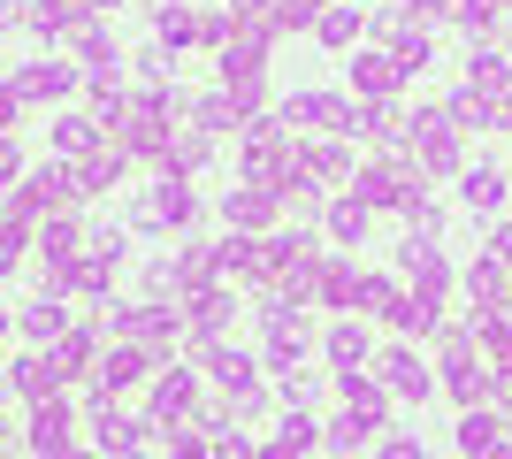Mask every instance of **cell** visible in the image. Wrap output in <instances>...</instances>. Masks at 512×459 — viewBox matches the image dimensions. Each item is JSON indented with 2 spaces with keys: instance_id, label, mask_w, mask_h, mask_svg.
Masks as SVG:
<instances>
[{
  "instance_id": "cell-1",
  "label": "cell",
  "mask_w": 512,
  "mask_h": 459,
  "mask_svg": "<svg viewBox=\"0 0 512 459\" xmlns=\"http://www.w3.org/2000/svg\"><path fill=\"white\" fill-rule=\"evenodd\" d=\"M107 322H115L123 345H146V352H169L176 345V314H169V306H115Z\"/></svg>"
},
{
  "instance_id": "cell-2",
  "label": "cell",
  "mask_w": 512,
  "mask_h": 459,
  "mask_svg": "<svg viewBox=\"0 0 512 459\" xmlns=\"http://www.w3.org/2000/svg\"><path fill=\"white\" fill-rule=\"evenodd\" d=\"M8 85H16V100H69V92L85 85V69L77 62H31V69H16Z\"/></svg>"
},
{
  "instance_id": "cell-3",
  "label": "cell",
  "mask_w": 512,
  "mask_h": 459,
  "mask_svg": "<svg viewBox=\"0 0 512 459\" xmlns=\"http://www.w3.org/2000/svg\"><path fill=\"white\" fill-rule=\"evenodd\" d=\"M283 115L291 123H306V131H352V100H337V92H299V100H283Z\"/></svg>"
},
{
  "instance_id": "cell-4",
  "label": "cell",
  "mask_w": 512,
  "mask_h": 459,
  "mask_svg": "<svg viewBox=\"0 0 512 459\" xmlns=\"http://www.w3.org/2000/svg\"><path fill=\"white\" fill-rule=\"evenodd\" d=\"M31 452H46V459H62L69 452V429H77V414H69V398H46V406H31Z\"/></svg>"
},
{
  "instance_id": "cell-5",
  "label": "cell",
  "mask_w": 512,
  "mask_h": 459,
  "mask_svg": "<svg viewBox=\"0 0 512 459\" xmlns=\"http://www.w3.org/2000/svg\"><path fill=\"white\" fill-rule=\"evenodd\" d=\"M360 207H413V176L398 169V161H375V169H360Z\"/></svg>"
},
{
  "instance_id": "cell-6",
  "label": "cell",
  "mask_w": 512,
  "mask_h": 459,
  "mask_svg": "<svg viewBox=\"0 0 512 459\" xmlns=\"http://www.w3.org/2000/svg\"><path fill=\"white\" fill-rule=\"evenodd\" d=\"M123 176H130V153L115 146V138H107L100 153H85V161H77V199H92V192H115Z\"/></svg>"
},
{
  "instance_id": "cell-7",
  "label": "cell",
  "mask_w": 512,
  "mask_h": 459,
  "mask_svg": "<svg viewBox=\"0 0 512 459\" xmlns=\"http://www.w3.org/2000/svg\"><path fill=\"white\" fill-rule=\"evenodd\" d=\"M192 398H199V383L184 368H169V375H153V429H176V421L192 414Z\"/></svg>"
},
{
  "instance_id": "cell-8",
  "label": "cell",
  "mask_w": 512,
  "mask_h": 459,
  "mask_svg": "<svg viewBox=\"0 0 512 459\" xmlns=\"http://www.w3.org/2000/svg\"><path fill=\"white\" fill-rule=\"evenodd\" d=\"M8 383H16L31 406H46V398H62V368H54V352H23L16 368H8Z\"/></svg>"
},
{
  "instance_id": "cell-9",
  "label": "cell",
  "mask_w": 512,
  "mask_h": 459,
  "mask_svg": "<svg viewBox=\"0 0 512 459\" xmlns=\"http://www.w3.org/2000/svg\"><path fill=\"white\" fill-rule=\"evenodd\" d=\"M146 368H153V352H146V345H115L100 368H92V375H100V398L130 391V383H146Z\"/></svg>"
},
{
  "instance_id": "cell-10",
  "label": "cell",
  "mask_w": 512,
  "mask_h": 459,
  "mask_svg": "<svg viewBox=\"0 0 512 459\" xmlns=\"http://www.w3.org/2000/svg\"><path fill=\"white\" fill-rule=\"evenodd\" d=\"M85 23H92L85 0H31V31H39V39H77Z\"/></svg>"
},
{
  "instance_id": "cell-11",
  "label": "cell",
  "mask_w": 512,
  "mask_h": 459,
  "mask_svg": "<svg viewBox=\"0 0 512 459\" xmlns=\"http://www.w3.org/2000/svg\"><path fill=\"white\" fill-rule=\"evenodd\" d=\"M207 368H214V383H222L230 398H245V406L260 398V375H253V360H245V352H230V345H207Z\"/></svg>"
},
{
  "instance_id": "cell-12",
  "label": "cell",
  "mask_w": 512,
  "mask_h": 459,
  "mask_svg": "<svg viewBox=\"0 0 512 459\" xmlns=\"http://www.w3.org/2000/svg\"><path fill=\"white\" fill-rule=\"evenodd\" d=\"M428 131H413V153H421V169H459V123H436L421 115Z\"/></svg>"
},
{
  "instance_id": "cell-13",
  "label": "cell",
  "mask_w": 512,
  "mask_h": 459,
  "mask_svg": "<svg viewBox=\"0 0 512 459\" xmlns=\"http://www.w3.org/2000/svg\"><path fill=\"white\" fill-rule=\"evenodd\" d=\"M299 352H306V322L291 314V306H268V360H276V368H291Z\"/></svg>"
},
{
  "instance_id": "cell-14",
  "label": "cell",
  "mask_w": 512,
  "mask_h": 459,
  "mask_svg": "<svg viewBox=\"0 0 512 459\" xmlns=\"http://www.w3.org/2000/svg\"><path fill=\"white\" fill-rule=\"evenodd\" d=\"M23 337L62 345V337H69V306H62V299H31V306H23Z\"/></svg>"
},
{
  "instance_id": "cell-15",
  "label": "cell",
  "mask_w": 512,
  "mask_h": 459,
  "mask_svg": "<svg viewBox=\"0 0 512 459\" xmlns=\"http://www.w3.org/2000/svg\"><path fill=\"white\" fill-rule=\"evenodd\" d=\"M222 215H230L237 230H260V222L276 215V192H268V184H245V192H230V199H222Z\"/></svg>"
},
{
  "instance_id": "cell-16",
  "label": "cell",
  "mask_w": 512,
  "mask_h": 459,
  "mask_svg": "<svg viewBox=\"0 0 512 459\" xmlns=\"http://www.w3.org/2000/svg\"><path fill=\"white\" fill-rule=\"evenodd\" d=\"M192 207H199V199H192V184H184V176H169V184L146 199V215H153V222H192Z\"/></svg>"
},
{
  "instance_id": "cell-17",
  "label": "cell",
  "mask_w": 512,
  "mask_h": 459,
  "mask_svg": "<svg viewBox=\"0 0 512 459\" xmlns=\"http://www.w3.org/2000/svg\"><path fill=\"white\" fill-rule=\"evenodd\" d=\"M512 85V69H505V54H482V46H474V69H467V92L474 100H497V92Z\"/></svg>"
},
{
  "instance_id": "cell-18",
  "label": "cell",
  "mask_w": 512,
  "mask_h": 459,
  "mask_svg": "<svg viewBox=\"0 0 512 459\" xmlns=\"http://www.w3.org/2000/svg\"><path fill=\"white\" fill-rule=\"evenodd\" d=\"M92 352H100V337H92V329H69L62 345H54V368H62V383H69V375H92Z\"/></svg>"
},
{
  "instance_id": "cell-19",
  "label": "cell",
  "mask_w": 512,
  "mask_h": 459,
  "mask_svg": "<svg viewBox=\"0 0 512 459\" xmlns=\"http://www.w3.org/2000/svg\"><path fill=\"white\" fill-rule=\"evenodd\" d=\"M383 368H390V391H406V398H428V368H421V352H390Z\"/></svg>"
},
{
  "instance_id": "cell-20",
  "label": "cell",
  "mask_w": 512,
  "mask_h": 459,
  "mask_svg": "<svg viewBox=\"0 0 512 459\" xmlns=\"http://www.w3.org/2000/svg\"><path fill=\"white\" fill-rule=\"evenodd\" d=\"M153 39H161V46H192V39H199V16H192V8H176V0H169V8L153 16Z\"/></svg>"
},
{
  "instance_id": "cell-21",
  "label": "cell",
  "mask_w": 512,
  "mask_h": 459,
  "mask_svg": "<svg viewBox=\"0 0 512 459\" xmlns=\"http://www.w3.org/2000/svg\"><path fill=\"white\" fill-rule=\"evenodd\" d=\"M77 54H85V69H92V77H100V69H115V39H107V23H100V16H92L85 31H77Z\"/></svg>"
},
{
  "instance_id": "cell-22",
  "label": "cell",
  "mask_w": 512,
  "mask_h": 459,
  "mask_svg": "<svg viewBox=\"0 0 512 459\" xmlns=\"http://www.w3.org/2000/svg\"><path fill=\"white\" fill-rule=\"evenodd\" d=\"M329 238H337V245L367 238V207H360V199H337V207H329Z\"/></svg>"
},
{
  "instance_id": "cell-23",
  "label": "cell",
  "mask_w": 512,
  "mask_h": 459,
  "mask_svg": "<svg viewBox=\"0 0 512 459\" xmlns=\"http://www.w3.org/2000/svg\"><path fill=\"white\" fill-rule=\"evenodd\" d=\"M329 360H337V368H360V360H367V329L337 322V329H329Z\"/></svg>"
},
{
  "instance_id": "cell-24",
  "label": "cell",
  "mask_w": 512,
  "mask_h": 459,
  "mask_svg": "<svg viewBox=\"0 0 512 459\" xmlns=\"http://www.w3.org/2000/svg\"><path fill=\"white\" fill-rule=\"evenodd\" d=\"M352 85L360 92H390L398 85V62H390V54H360V62H352Z\"/></svg>"
},
{
  "instance_id": "cell-25",
  "label": "cell",
  "mask_w": 512,
  "mask_h": 459,
  "mask_svg": "<svg viewBox=\"0 0 512 459\" xmlns=\"http://www.w3.org/2000/svg\"><path fill=\"white\" fill-rule=\"evenodd\" d=\"M314 31H321V46H352L360 39V8H321Z\"/></svg>"
},
{
  "instance_id": "cell-26",
  "label": "cell",
  "mask_w": 512,
  "mask_h": 459,
  "mask_svg": "<svg viewBox=\"0 0 512 459\" xmlns=\"http://www.w3.org/2000/svg\"><path fill=\"white\" fill-rule=\"evenodd\" d=\"M459 192H467V207H497V199H505V176L482 161V169H467V184H459Z\"/></svg>"
},
{
  "instance_id": "cell-27",
  "label": "cell",
  "mask_w": 512,
  "mask_h": 459,
  "mask_svg": "<svg viewBox=\"0 0 512 459\" xmlns=\"http://www.w3.org/2000/svg\"><path fill=\"white\" fill-rule=\"evenodd\" d=\"M497 429H505V421H497V414H482V406H474V414L459 421V444H467V452H497Z\"/></svg>"
},
{
  "instance_id": "cell-28",
  "label": "cell",
  "mask_w": 512,
  "mask_h": 459,
  "mask_svg": "<svg viewBox=\"0 0 512 459\" xmlns=\"http://www.w3.org/2000/svg\"><path fill=\"white\" fill-rule=\"evenodd\" d=\"M467 291H474V299H482V306H497V299H505V261H474Z\"/></svg>"
},
{
  "instance_id": "cell-29",
  "label": "cell",
  "mask_w": 512,
  "mask_h": 459,
  "mask_svg": "<svg viewBox=\"0 0 512 459\" xmlns=\"http://www.w3.org/2000/svg\"><path fill=\"white\" fill-rule=\"evenodd\" d=\"M222 322H230V299H222V291H199L192 299V329L207 337V329H222Z\"/></svg>"
},
{
  "instance_id": "cell-30",
  "label": "cell",
  "mask_w": 512,
  "mask_h": 459,
  "mask_svg": "<svg viewBox=\"0 0 512 459\" xmlns=\"http://www.w3.org/2000/svg\"><path fill=\"white\" fill-rule=\"evenodd\" d=\"M199 131H237V100H230V92L199 100Z\"/></svg>"
},
{
  "instance_id": "cell-31",
  "label": "cell",
  "mask_w": 512,
  "mask_h": 459,
  "mask_svg": "<svg viewBox=\"0 0 512 459\" xmlns=\"http://www.w3.org/2000/svg\"><path fill=\"white\" fill-rule=\"evenodd\" d=\"M16 169H23V153H16V138H0V207L16 199Z\"/></svg>"
},
{
  "instance_id": "cell-32",
  "label": "cell",
  "mask_w": 512,
  "mask_h": 459,
  "mask_svg": "<svg viewBox=\"0 0 512 459\" xmlns=\"http://www.w3.org/2000/svg\"><path fill=\"white\" fill-rule=\"evenodd\" d=\"M490 16H497V0H459V23H467L474 39H482V31H490Z\"/></svg>"
},
{
  "instance_id": "cell-33",
  "label": "cell",
  "mask_w": 512,
  "mask_h": 459,
  "mask_svg": "<svg viewBox=\"0 0 512 459\" xmlns=\"http://www.w3.org/2000/svg\"><path fill=\"white\" fill-rule=\"evenodd\" d=\"M169 452L176 459H199V429H169Z\"/></svg>"
},
{
  "instance_id": "cell-34",
  "label": "cell",
  "mask_w": 512,
  "mask_h": 459,
  "mask_svg": "<svg viewBox=\"0 0 512 459\" xmlns=\"http://www.w3.org/2000/svg\"><path fill=\"white\" fill-rule=\"evenodd\" d=\"M16 108H23V100H16V85H0V138L16 131Z\"/></svg>"
},
{
  "instance_id": "cell-35",
  "label": "cell",
  "mask_w": 512,
  "mask_h": 459,
  "mask_svg": "<svg viewBox=\"0 0 512 459\" xmlns=\"http://www.w3.org/2000/svg\"><path fill=\"white\" fill-rule=\"evenodd\" d=\"M214 459H253V444H245V437H222V444H214Z\"/></svg>"
},
{
  "instance_id": "cell-36",
  "label": "cell",
  "mask_w": 512,
  "mask_h": 459,
  "mask_svg": "<svg viewBox=\"0 0 512 459\" xmlns=\"http://www.w3.org/2000/svg\"><path fill=\"white\" fill-rule=\"evenodd\" d=\"M383 459H421V444H413V437H398V444H390Z\"/></svg>"
},
{
  "instance_id": "cell-37",
  "label": "cell",
  "mask_w": 512,
  "mask_h": 459,
  "mask_svg": "<svg viewBox=\"0 0 512 459\" xmlns=\"http://www.w3.org/2000/svg\"><path fill=\"white\" fill-rule=\"evenodd\" d=\"M85 8H92V16H107V8H123V0H85Z\"/></svg>"
},
{
  "instance_id": "cell-38",
  "label": "cell",
  "mask_w": 512,
  "mask_h": 459,
  "mask_svg": "<svg viewBox=\"0 0 512 459\" xmlns=\"http://www.w3.org/2000/svg\"><path fill=\"white\" fill-rule=\"evenodd\" d=\"M0 444H8V398H0Z\"/></svg>"
},
{
  "instance_id": "cell-39",
  "label": "cell",
  "mask_w": 512,
  "mask_h": 459,
  "mask_svg": "<svg viewBox=\"0 0 512 459\" xmlns=\"http://www.w3.org/2000/svg\"><path fill=\"white\" fill-rule=\"evenodd\" d=\"M237 16H260V0H237Z\"/></svg>"
},
{
  "instance_id": "cell-40",
  "label": "cell",
  "mask_w": 512,
  "mask_h": 459,
  "mask_svg": "<svg viewBox=\"0 0 512 459\" xmlns=\"http://www.w3.org/2000/svg\"><path fill=\"white\" fill-rule=\"evenodd\" d=\"M8 23H16V8H8V0H0V31H8Z\"/></svg>"
},
{
  "instance_id": "cell-41",
  "label": "cell",
  "mask_w": 512,
  "mask_h": 459,
  "mask_svg": "<svg viewBox=\"0 0 512 459\" xmlns=\"http://www.w3.org/2000/svg\"><path fill=\"white\" fill-rule=\"evenodd\" d=\"M8 268H16V253H8V245H0V276H8Z\"/></svg>"
},
{
  "instance_id": "cell-42",
  "label": "cell",
  "mask_w": 512,
  "mask_h": 459,
  "mask_svg": "<svg viewBox=\"0 0 512 459\" xmlns=\"http://www.w3.org/2000/svg\"><path fill=\"white\" fill-rule=\"evenodd\" d=\"M62 459H92V452H62Z\"/></svg>"
},
{
  "instance_id": "cell-43",
  "label": "cell",
  "mask_w": 512,
  "mask_h": 459,
  "mask_svg": "<svg viewBox=\"0 0 512 459\" xmlns=\"http://www.w3.org/2000/svg\"><path fill=\"white\" fill-rule=\"evenodd\" d=\"M413 8H436V0H413Z\"/></svg>"
},
{
  "instance_id": "cell-44",
  "label": "cell",
  "mask_w": 512,
  "mask_h": 459,
  "mask_svg": "<svg viewBox=\"0 0 512 459\" xmlns=\"http://www.w3.org/2000/svg\"><path fill=\"white\" fill-rule=\"evenodd\" d=\"M0 329H8V306H0Z\"/></svg>"
}]
</instances>
